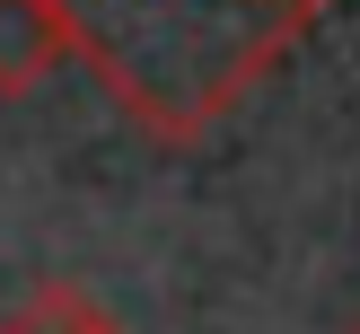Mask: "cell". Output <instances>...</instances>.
I'll list each match as a JSON object with an SVG mask.
<instances>
[{
	"label": "cell",
	"instance_id": "cell-2",
	"mask_svg": "<svg viewBox=\"0 0 360 334\" xmlns=\"http://www.w3.org/2000/svg\"><path fill=\"white\" fill-rule=\"evenodd\" d=\"M62 53H70V27L53 0H0V97H35Z\"/></svg>",
	"mask_w": 360,
	"mask_h": 334
},
{
	"label": "cell",
	"instance_id": "cell-1",
	"mask_svg": "<svg viewBox=\"0 0 360 334\" xmlns=\"http://www.w3.org/2000/svg\"><path fill=\"white\" fill-rule=\"evenodd\" d=\"M123 115L158 141L220 123L334 0H53Z\"/></svg>",
	"mask_w": 360,
	"mask_h": 334
},
{
	"label": "cell",
	"instance_id": "cell-3",
	"mask_svg": "<svg viewBox=\"0 0 360 334\" xmlns=\"http://www.w3.org/2000/svg\"><path fill=\"white\" fill-rule=\"evenodd\" d=\"M0 334H123V326L79 290V281H44V290L18 299V316H9Z\"/></svg>",
	"mask_w": 360,
	"mask_h": 334
}]
</instances>
